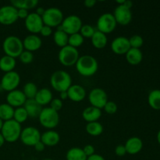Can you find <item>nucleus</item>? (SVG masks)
<instances>
[{
  "instance_id": "nucleus-1",
  "label": "nucleus",
  "mask_w": 160,
  "mask_h": 160,
  "mask_svg": "<svg viewBox=\"0 0 160 160\" xmlns=\"http://www.w3.org/2000/svg\"><path fill=\"white\" fill-rule=\"evenodd\" d=\"M76 70L81 76L92 77L96 73L98 69V62L95 57L90 55L80 56L75 64Z\"/></svg>"
},
{
  "instance_id": "nucleus-2",
  "label": "nucleus",
  "mask_w": 160,
  "mask_h": 160,
  "mask_svg": "<svg viewBox=\"0 0 160 160\" xmlns=\"http://www.w3.org/2000/svg\"><path fill=\"white\" fill-rule=\"evenodd\" d=\"M50 84L56 92H66L72 85V78L65 70H56L50 78Z\"/></svg>"
},
{
  "instance_id": "nucleus-3",
  "label": "nucleus",
  "mask_w": 160,
  "mask_h": 160,
  "mask_svg": "<svg viewBox=\"0 0 160 160\" xmlns=\"http://www.w3.org/2000/svg\"><path fill=\"white\" fill-rule=\"evenodd\" d=\"M2 49L6 56L16 59L23 51V41L17 36H8L3 41Z\"/></svg>"
},
{
  "instance_id": "nucleus-4",
  "label": "nucleus",
  "mask_w": 160,
  "mask_h": 160,
  "mask_svg": "<svg viewBox=\"0 0 160 160\" xmlns=\"http://www.w3.org/2000/svg\"><path fill=\"white\" fill-rule=\"evenodd\" d=\"M21 131V124L17 123L12 119V120L3 122L2 128L0 133L2 135L5 142L13 143L20 139Z\"/></svg>"
},
{
  "instance_id": "nucleus-5",
  "label": "nucleus",
  "mask_w": 160,
  "mask_h": 160,
  "mask_svg": "<svg viewBox=\"0 0 160 160\" xmlns=\"http://www.w3.org/2000/svg\"><path fill=\"white\" fill-rule=\"evenodd\" d=\"M38 120L42 127L48 130H52L58 126L59 123V112L50 107H45L42 109Z\"/></svg>"
},
{
  "instance_id": "nucleus-6",
  "label": "nucleus",
  "mask_w": 160,
  "mask_h": 160,
  "mask_svg": "<svg viewBox=\"0 0 160 160\" xmlns=\"http://www.w3.org/2000/svg\"><path fill=\"white\" fill-rule=\"evenodd\" d=\"M80 57L78 48L67 45L61 48L58 54V59L59 62L64 67H72L75 65Z\"/></svg>"
},
{
  "instance_id": "nucleus-7",
  "label": "nucleus",
  "mask_w": 160,
  "mask_h": 160,
  "mask_svg": "<svg viewBox=\"0 0 160 160\" xmlns=\"http://www.w3.org/2000/svg\"><path fill=\"white\" fill-rule=\"evenodd\" d=\"M42 18L44 25L52 28H58L59 25H61L64 17L60 9L56 7H51L45 9Z\"/></svg>"
},
{
  "instance_id": "nucleus-8",
  "label": "nucleus",
  "mask_w": 160,
  "mask_h": 160,
  "mask_svg": "<svg viewBox=\"0 0 160 160\" xmlns=\"http://www.w3.org/2000/svg\"><path fill=\"white\" fill-rule=\"evenodd\" d=\"M83 23L81 19L77 15H70L64 17L59 28L68 35L79 33L82 27Z\"/></svg>"
},
{
  "instance_id": "nucleus-9",
  "label": "nucleus",
  "mask_w": 160,
  "mask_h": 160,
  "mask_svg": "<svg viewBox=\"0 0 160 160\" xmlns=\"http://www.w3.org/2000/svg\"><path fill=\"white\" fill-rule=\"evenodd\" d=\"M96 25L97 31L107 34L112 33L116 29L117 23L112 13L105 12L98 17Z\"/></svg>"
},
{
  "instance_id": "nucleus-10",
  "label": "nucleus",
  "mask_w": 160,
  "mask_h": 160,
  "mask_svg": "<svg viewBox=\"0 0 160 160\" xmlns=\"http://www.w3.org/2000/svg\"><path fill=\"white\" fill-rule=\"evenodd\" d=\"M41 132L34 127H27L22 129L20 139L22 143L27 146L34 147L41 141Z\"/></svg>"
},
{
  "instance_id": "nucleus-11",
  "label": "nucleus",
  "mask_w": 160,
  "mask_h": 160,
  "mask_svg": "<svg viewBox=\"0 0 160 160\" xmlns=\"http://www.w3.org/2000/svg\"><path fill=\"white\" fill-rule=\"evenodd\" d=\"M88 101L92 106L102 109L108 102V95L102 88H95L89 92Z\"/></svg>"
},
{
  "instance_id": "nucleus-12",
  "label": "nucleus",
  "mask_w": 160,
  "mask_h": 160,
  "mask_svg": "<svg viewBox=\"0 0 160 160\" xmlns=\"http://www.w3.org/2000/svg\"><path fill=\"white\" fill-rule=\"evenodd\" d=\"M20 83V77L17 72L11 71L5 73L1 79V88L6 92H12L17 89Z\"/></svg>"
},
{
  "instance_id": "nucleus-13",
  "label": "nucleus",
  "mask_w": 160,
  "mask_h": 160,
  "mask_svg": "<svg viewBox=\"0 0 160 160\" xmlns=\"http://www.w3.org/2000/svg\"><path fill=\"white\" fill-rule=\"evenodd\" d=\"M18 20L17 9L12 5H6L0 8V23L2 25H11Z\"/></svg>"
},
{
  "instance_id": "nucleus-14",
  "label": "nucleus",
  "mask_w": 160,
  "mask_h": 160,
  "mask_svg": "<svg viewBox=\"0 0 160 160\" xmlns=\"http://www.w3.org/2000/svg\"><path fill=\"white\" fill-rule=\"evenodd\" d=\"M25 28L33 34H37L40 33L41 29L44 26L42 17L38 15L36 12L29 13L28 17L24 20Z\"/></svg>"
},
{
  "instance_id": "nucleus-15",
  "label": "nucleus",
  "mask_w": 160,
  "mask_h": 160,
  "mask_svg": "<svg viewBox=\"0 0 160 160\" xmlns=\"http://www.w3.org/2000/svg\"><path fill=\"white\" fill-rule=\"evenodd\" d=\"M112 15L117 21V23L122 25V26L128 25L132 20L131 9L123 6H117L114 9V12Z\"/></svg>"
},
{
  "instance_id": "nucleus-16",
  "label": "nucleus",
  "mask_w": 160,
  "mask_h": 160,
  "mask_svg": "<svg viewBox=\"0 0 160 160\" xmlns=\"http://www.w3.org/2000/svg\"><path fill=\"white\" fill-rule=\"evenodd\" d=\"M131 48L129 38L124 36H119L114 38L111 43V49L115 54H126Z\"/></svg>"
},
{
  "instance_id": "nucleus-17",
  "label": "nucleus",
  "mask_w": 160,
  "mask_h": 160,
  "mask_svg": "<svg viewBox=\"0 0 160 160\" xmlns=\"http://www.w3.org/2000/svg\"><path fill=\"white\" fill-rule=\"evenodd\" d=\"M26 101L27 98L25 97L23 92L18 89L8 92L7 95H6V102H7L6 103H8L14 109L23 106Z\"/></svg>"
},
{
  "instance_id": "nucleus-18",
  "label": "nucleus",
  "mask_w": 160,
  "mask_h": 160,
  "mask_svg": "<svg viewBox=\"0 0 160 160\" xmlns=\"http://www.w3.org/2000/svg\"><path fill=\"white\" fill-rule=\"evenodd\" d=\"M23 49L31 52L38 50L42 45V40L37 34H31L26 36L23 41Z\"/></svg>"
},
{
  "instance_id": "nucleus-19",
  "label": "nucleus",
  "mask_w": 160,
  "mask_h": 160,
  "mask_svg": "<svg viewBox=\"0 0 160 160\" xmlns=\"http://www.w3.org/2000/svg\"><path fill=\"white\" fill-rule=\"evenodd\" d=\"M68 98L74 102H82L86 97V90L83 86L79 84H72L67 90Z\"/></svg>"
},
{
  "instance_id": "nucleus-20",
  "label": "nucleus",
  "mask_w": 160,
  "mask_h": 160,
  "mask_svg": "<svg viewBox=\"0 0 160 160\" xmlns=\"http://www.w3.org/2000/svg\"><path fill=\"white\" fill-rule=\"evenodd\" d=\"M124 147L128 154L136 155L142 150L143 142L138 137H131L127 140Z\"/></svg>"
},
{
  "instance_id": "nucleus-21",
  "label": "nucleus",
  "mask_w": 160,
  "mask_h": 160,
  "mask_svg": "<svg viewBox=\"0 0 160 160\" xmlns=\"http://www.w3.org/2000/svg\"><path fill=\"white\" fill-rule=\"evenodd\" d=\"M60 141V136L59 133L53 130H48L41 135V142L45 145V147H53L58 145Z\"/></svg>"
},
{
  "instance_id": "nucleus-22",
  "label": "nucleus",
  "mask_w": 160,
  "mask_h": 160,
  "mask_svg": "<svg viewBox=\"0 0 160 160\" xmlns=\"http://www.w3.org/2000/svg\"><path fill=\"white\" fill-rule=\"evenodd\" d=\"M23 107L26 109L27 112L28 114V117L31 118H38L41 112H42V107L41 105H39L37 102L34 99H27L26 102L23 105Z\"/></svg>"
},
{
  "instance_id": "nucleus-23",
  "label": "nucleus",
  "mask_w": 160,
  "mask_h": 160,
  "mask_svg": "<svg viewBox=\"0 0 160 160\" xmlns=\"http://www.w3.org/2000/svg\"><path fill=\"white\" fill-rule=\"evenodd\" d=\"M102 117V111L100 109H98L94 106H88L85 108L82 112V117L86 122L91 123V122L98 121L100 117Z\"/></svg>"
},
{
  "instance_id": "nucleus-24",
  "label": "nucleus",
  "mask_w": 160,
  "mask_h": 160,
  "mask_svg": "<svg viewBox=\"0 0 160 160\" xmlns=\"http://www.w3.org/2000/svg\"><path fill=\"white\" fill-rule=\"evenodd\" d=\"M52 98V93L49 89L46 88L39 89L36 94L35 97H34V100L42 106L50 104Z\"/></svg>"
},
{
  "instance_id": "nucleus-25",
  "label": "nucleus",
  "mask_w": 160,
  "mask_h": 160,
  "mask_svg": "<svg viewBox=\"0 0 160 160\" xmlns=\"http://www.w3.org/2000/svg\"><path fill=\"white\" fill-rule=\"evenodd\" d=\"M126 60L130 65L137 66L142 62L143 59L142 52L138 48H130L129 51L126 53Z\"/></svg>"
},
{
  "instance_id": "nucleus-26",
  "label": "nucleus",
  "mask_w": 160,
  "mask_h": 160,
  "mask_svg": "<svg viewBox=\"0 0 160 160\" xmlns=\"http://www.w3.org/2000/svg\"><path fill=\"white\" fill-rule=\"evenodd\" d=\"M91 40H92V45L98 49H102V48H105L108 43V38L106 34L98 31H95Z\"/></svg>"
},
{
  "instance_id": "nucleus-27",
  "label": "nucleus",
  "mask_w": 160,
  "mask_h": 160,
  "mask_svg": "<svg viewBox=\"0 0 160 160\" xmlns=\"http://www.w3.org/2000/svg\"><path fill=\"white\" fill-rule=\"evenodd\" d=\"M16 65H17V62L14 58L6 56V55L0 58V70L4 73L13 71Z\"/></svg>"
},
{
  "instance_id": "nucleus-28",
  "label": "nucleus",
  "mask_w": 160,
  "mask_h": 160,
  "mask_svg": "<svg viewBox=\"0 0 160 160\" xmlns=\"http://www.w3.org/2000/svg\"><path fill=\"white\" fill-rule=\"evenodd\" d=\"M68 34L64 32L59 28V26L58 27V29L53 34V41H54L55 44L60 48H63V47L68 45Z\"/></svg>"
},
{
  "instance_id": "nucleus-29",
  "label": "nucleus",
  "mask_w": 160,
  "mask_h": 160,
  "mask_svg": "<svg viewBox=\"0 0 160 160\" xmlns=\"http://www.w3.org/2000/svg\"><path fill=\"white\" fill-rule=\"evenodd\" d=\"M11 5L17 9H32L36 8L38 4V0H12L10 2Z\"/></svg>"
},
{
  "instance_id": "nucleus-30",
  "label": "nucleus",
  "mask_w": 160,
  "mask_h": 160,
  "mask_svg": "<svg viewBox=\"0 0 160 160\" xmlns=\"http://www.w3.org/2000/svg\"><path fill=\"white\" fill-rule=\"evenodd\" d=\"M87 158L82 148L79 147L70 148L66 154L67 160H87Z\"/></svg>"
},
{
  "instance_id": "nucleus-31",
  "label": "nucleus",
  "mask_w": 160,
  "mask_h": 160,
  "mask_svg": "<svg viewBox=\"0 0 160 160\" xmlns=\"http://www.w3.org/2000/svg\"><path fill=\"white\" fill-rule=\"evenodd\" d=\"M103 130H104V128H103L102 124L98 121L88 123L85 127L86 132L89 135L93 136V137L101 135L103 132Z\"/></svg>"
},
{
  "instance_id": "nucleus-32",
  "label": "nucleus",
  "mask_w": 160,
  "mask_h": 160,
  "mask_svg": "<svg viewBox=\"0 0 160 160\" xmlns=\"http://www.w3.org/2000/svg\"><path fill=\"white\" fill-rule=\"evenodd\" d=\"M14 108L8 103L0 104V119L3 122L12 120L14 114Z\"/></svg>"
},
{
  "instance_id": "nucleus-33",
  "label": "nucleus",
  "mask_w": 160,
  "mask_h": 160,
  "mask_svg": "<svg viewBox=\"0 0 160 160\" xmlns=\"http://www.w3.org/2000/svg\"><path fill=\"white\" fill-rule=\"evenodd\" d=\"M148 102L152 109L155 110H160V90L155 89L149 92Z\"/></svg>"
},
{
  "instance_id": "nucleus-34",
  "label": "nucleus",
  "mask_w": 160,
  "mask_h": 160,
  "mask_svg": "<svg viewBox=\"0 0 160 160\" xmlns=\"http://www.w3.org/2000/svg\"><path fill=\"white\" fill-rule=\"evenodd\" d=\"M38 89L37 85L33 82H28L24 84L22 92L24 94L27 99H34L37 94Z\"/></svg>"
},
{
  "instance_id": "nucleus-35",
  "label": "nucleus",
  "mask_w": 160,
  "mask_h": 160,
  "mask_svg": "<svg viewBox=\"0 0 160 160\" xmlns=\"http://www.w3.org/2000/svg\"><path fill=\"white\" fill-rule=\"evenodd\" d=\"M28 118H29L28 114L23 106H22V107L16 108V109H14L13 118L12 119H13L15 121H17V123H20V124L26 122Z\"/></svg>"
},
{
  "instance_id": "nucleus-36",
  "label": "nucleus",
  "mask_w": 160,
  "mask_h": 160,
  "mask_svg": "<svg viewBox=\"0 0 160 160\" xmlns=\"http://www.w3.org/2000/svg\"><path fill=\"white\" fill-rule=\"evenodd\" d=\"M84 41V38H83V36L80 34V32L76 33V34L69 35L68 45L77 48L83 45Z\"/></svg>"
},
{
  "instance_id": "nucleus-37",
  "label": "nucleus",
  "mask_w": 160,
  "mask_h": 160,
  "mask_svg": "<svg viewBox=\"0 0 160 160\" xmlns=\"http://www.w3.org/2000/svg\"><path fill=\"white\" fill-rule=\"evenodd\" d=\"M95 31H96V30L92 25L83 24L81 28V31H80V34L83 36L84 38H92Z\"/></svg>"
},
{
  "instance_id": "nucleus-38",
  "label": "nucleus",
  "mask_w": 160,
  "mask_h": 160,
  "mask_svg": "<svg viewBox=\"0 0 160 160\" xmlns=\"http://www.w3.org/2000/svg\"><path fill=\"white\" fill-rule=\"evenodd\" d=\"M129 42H130V45H131V48H138V49H140L141 47L143 45L144 40H143V38H142L141 35H138V34H134V35H132L131 38H130Z\"/></svg>"
},
{
  "instance_id": "nucleus-39",
  "label": "nucleus",
  "mask_w": 160,
  "mask_h": 160,
  "mask_svg": "<svg viewBox=\"0 0 160 160\" xmlns=\"http://www.w3.org/2000/svg\"><path fill=\"white\" fill-rule=\"evenodd\" d=\"M19 59L22 63L30 64L34 60V55H33V52L27 51V50H23L19 56Z\"/></svg>"
},
{
  "instance_id": "nucleus-40",
  "label": "nucleus",
  "mask_w": 160,
  "mask_h": 160,
  "mask_svg": "<svg viewBox=\"0 0 160 160\" xmlns=\"http://www.w3.org/2000/svg\"><path fill=\"white\" fill-rule=\"evenodd\" d=\"M104 110L105 112L107 114L109 115H112V114H115L117 112V109H118V106L117 104L113 101H109L106 102V104L104 106Z\"/></svg>"
},
{
  "instance_id": "nucleus-41",
  "label": "nucleus",
  "mask_w": 160,
  "mask_h": 160,
  "mask_svg": "<svg viewBox=\"0 0 160 160\" xmlns=\"http://www.w3.org/2000/svg\"><path fill=\"white\" fill-rule=\"evenodd\" d=\"M49 105V107L51 108V109H54L56 112H59V111L62 108V101L59 98H52V100Z\"/></svg>"
},
{
  "instance_id": "nucleus-42",
  "label": "nucleus",
  "mask_w": 160,
  "mask_h": 160,
  "mask_svg": "<svg viewBox=\"0 0 160 160\" xmlns=\"http://www.w3.org/2000/svg\"><path fill=\"white\" fill-rule=\"evenodd\" d=\"M114 152H115L116 156H120V157H123V156H124L125 155L127 154L126 148H125L124 145H117V146L115 148Z\"/></svg>"
},
{
  "instance_id": "nucleus-43",
  "label": "nucleus",
  "mask_w": 160,
  "mask_h": 160,
  "mask_svg": "<svg viewBox=\"0 0 160 160\" xmlns=\"http://www.w3.org/2000/svg\"><path fill=\"white\" fill-rule=\"evenodd\" d=\"M83 151H84V154L86 155V156L87 157H88V156H92V155L95 154V148H94L93 145H85V146L84 147V148H82Z\"/></svg>"
},
{
  "instance_id": "nucleus-44",
  "label": "nucleus",
  "mask_w": 160,
  "mask_h": 160,
  "mask_svg": "<svg viewBox=\"0 0 160 160\" xmlns=\"http://www.w3.org/2000/svg\"><path fill=\"white\" fill-rule=\"evenodd\" d=\"M41 35L43 36V37H48V36L51 35L52 34V29L50 27L46 26V25H44L42 27V28L40 31Z\"/></svg>"
},
{
  "instance_id": "nucleus-45",
  "label": "nucleus",
  "mask_w": 160,
  "mask_h": 160,
  "mask_svg": "<svg viewBox=\"0 0 160 160\" xmlns=\"http://www.w3.org/2000/svg\"><path fill=\"white\" fill-rule=\"evenodd\" d=\"M29 15V12H28V10L23 9H17V16H18V19H25L28 17Z\"/></svg>"
},
{
  "instance_id": "nucleus-46",
  "label": "nucleus",
  "mask_w": 160,
  "mask_h": 160,
  "mask_svg": "<svg viewBox=\"0 0 160 160\" xmlns=\"http://www.w3.org/2000/svg\"><path fill=\"white\" fill-rule=\"evenodd\" d=\"M34 148L36 151L38 152H43L44 150H45V145L40 141V142H38V143L34 145Z\"/></svg>"
},
{
  "instance_id": "nucleus-47",
  "label": "nucleus",
  "mask_w": 160,
  "mask_h": 160,
  "mask_svg": "<svg viewBox=\"0 0 160 160\" xmlns=\"http://www.w3.org/2000/svg\"><path fill=\"white\" fill-rule=\"evenodd\" d=\"M87 160H106V159H105V158L103 157L102 156H101V155L95 153V154L92 155V156H88V157L87 158Z\"/></svg>"
},
{
  "instance_id": "nucleus-48",
  "label": "nucleus",
  "mask_w": 160,
  "mask_h": 160,
  "mask_svg": "<svg viewBox=\"0 0 160 160\" xmlns=\"http://www.w3.org/2000/svg\"><path fill=\"white\" fill-rule=\"evenodd\" d=\"M96 2H97L95 0H86V1L84 2V5L87 8H92L95 6Z\"/></svg>"
},
{
  "instance_id": "nucleus-49",
  "label": "nucleus",
  "mask_w": 160,
  "mask_h": 160,
  "mask_svg": "<svg viewBox=\"0 0 160 160\" xmlns=\"http://www.w3.org/2000/svg\"><path fill=\"white\" fill-rule=\"evenodd\" d=\"M59 98L61 100H66L68 98V94H67V91L66 92H59Z\"/></svg>"
},
{
  "instance_id": "nucleus-50",
  "label": "nucleus",
  "mask_w": 160,
  "mask_h": 160,
  "mask_svg": "<svg viewBox=\"0 0 160 160\" xmlns=\"http://www.w3.org/2000/svg\"><path fill=\"white\" fill-rule=\"evenodd\" d=\"M45 9H44V8L38 7L37 9H36V13H37L38 15L40 16V17H42V15H43L44 12H45Z\"/></svg>"
},
{
  "instance_id": "nucleus-51",
  "label": "nucleus",
  "mask_w": 160,
  "mask_h": 160,
  "mask_svg": "<svg viewBox=\"0 0 160 160\" xmlns=\"http://www.w3.org/2000/svg\"><path fill=\"white\" fill-rule=\"evenodd\" d=\"M5 142H5V140H4V138H3L2 135V134L0 133V148H1V147L3 145H4Z\"/></svg>"
},
{
  "instance_id": "nucleus-52",
  "label": "nucleus",
  "mask_w": 160,
  "mask_h": 160,
  "mask_svg": "<svg viewBox=\"0 0 160 160\" xmlns=\"http://www.w3.org/2000/svg\"><path fill=\"white\" fill-rule=\"evenodd\" d=\"M157 141H158V143L160 145V130L158 131V134H157Z\"/></svg>"
},
{
  "instance_id": "nucleus-53",
  "label": "nucleus",
  "mask_w": 160,
  "mask_h": 160,
  "mask_svg": "<svg viewBox=\"0 0 160 160\" xmlns=\"http://www.w3.org/2000/svg\"><path fill=\"white\" fill-rule=\"evenodd\" d=\"M2 125H3V121L0 119V131H1L2 128Z\"/></svg>"
},
{
  "instance_id": "nucleus-54",
  "label": "nucleus",
  "mask_w": 160,
  "mask_h": 160,
  "mask_svg": "<svg viewBox=\"0 0 160 160\" xmlns=\"http://www.w3.org/2000/svg\"><path fill=\"white\" fill-rule=\"evenodd\" d=\"M42 160H54V159H48V158H46V159H42Z\"/></svg>"
}]
</instances>
